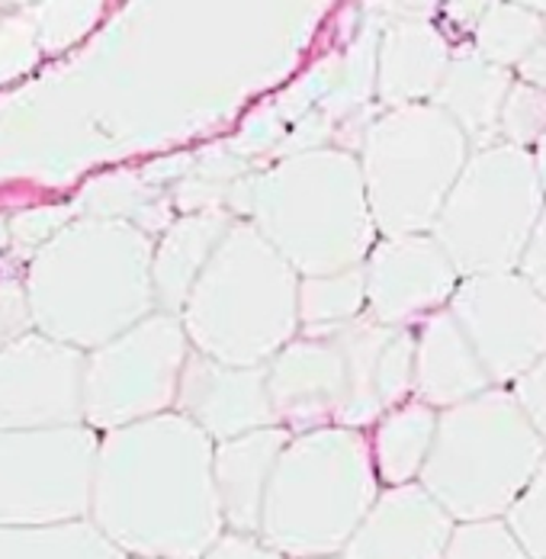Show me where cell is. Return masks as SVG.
Listing matches in <instances>:
<instances>
[{
	"label": "cell",
	"mask_w": 546,
	"mask_h": 559,
	"mask_svg": "<svg viewBox=\"0 0 546 559\" xmlns=\"http://www.w3.org/2000/svg\"><path fill=\"white\" fill-rule=\"evenodd\" d=\"M544 460V438L511 390L495 386L440 412L435 448L418 483L456 524L495 521L521 499Z\"/></svg>",
	"instance_id": "obj_7"
},
{
	"label": "cell",
	"mask_w": 546,
	"mask_h": 559,
	"mask_svg": "<svg viewBox=\"0 0 546 559\" xmlns=\"http://www.w3.org/2000/svg\"><path fill=\"white\" fill-rule=\"evenodd\" d=\"M238 223L228 210H203L190 216H177L174 225L162 235L155 245V261H152V283H155V302L158 312L180 316L197 280L216 258L218 245Z\"/></svg>",
	"instance_id": "obj_21"
},
{
	"label": "cell",
	"mask_w": 546,
	"mask_h": 559,
	"mask_svg": "<svg viewBox=\"0 0 546 559\" xmlns=\"http://www.w3.org/2000/svg\"><path fill=\"white\" fill-rule=\"evenodd\" d=\"M78 219L129 223L139 231L164 235L174 225V200L162 187H152L142 170H107L91 177L71 200Z\"/></svg>",
	"instance_id": "obj_22"
},
{
	"label": "cell",
	"mask_w": 546,
	"mask_h": 559,
	"mask_svg": "<svg viewBox=\"0 0 546 559\" xmlns=\"http://www.w3.org/2000/svg\"><path fill=\"white\" fill-rule=\"evenodd\" d=\"M450 312L501 390L546 357V296L524 271L463 277Z\"/></svg>",
	"instance_id": "obj_12"
},
{
	"label": "cell",
	"mask_w": 546,
	"mask_h": 559,
	"mask_svg": "<svg viewBox=\"0 0 546 559\" xmlns=\"http://www.w3.org/2000/svg\"><path fill=\"white\" fill-rule=\"evenodd\" d=\"M46 56L29 10L20 16H0V87L26 74Z\"/></svg>",
	"instance_id": "obj_31"
},
{
	"label": "cell",
	"mask_w": 546,
	"mask_h": 559,
	"mask_svg": "<svg viewBox=\"0 0 546 559\" xmlns=\"http://www.w3.org/2000/svg\"><path fill=\"white\" fill-rule=\"evenodd\" d=\"M129 559H142V557H129Z\"/></svg>",
	"instance_id": "obj_42"
},
{
	"label": "cell",
	"mask_w": 546,
	"mask_h": 559,
	"mask_svg": "<svg viewBox=\"0 0 546 559\" xmlns=\"http://www.w3.org/2000/svg\"><path fill=\"white\" fill-rule=\"evenodd\" d=\"M544 13L531 10L527 3H489L473 33V49L491 64L518 71L521 61L544 43Z\"/></svg>",
	"instance_id": "obj_25"
},
{
	"label": "cell",
	"mask_w": 546,
	"mask_h": 559,
	"mask_svg": "<svg viewBox=\"0 0 546 559\" xmlns=\"http://www.w3.org/2000/svg\"><path fill=\"white\" fill-rule=\"evenodd\" d=\"M203 559H286L271 550L261 537H245V534H228Z\"/></svg>",
	"instance_id": "obj_35"
},
{
	"label": "cell",
	"mask_w": 546,
	"mask_h": 559,
	"mask_svg": "<svg viewBox=\"0 0 546 559\" xmlns=\"http://www.w3.org/2000/svg\"><path fill=\"white\" fill-rule=\"evenodd\" d=\"M97 453L100 438L84 425L0 431V527L87 518Z\"/></svg>",
	"instance_id": "obj_11"
},
{
	"label": "cell",
	"mask_w": 546,
	"mask_h": 559,
	"mask_svg": "<svg viewBox=\"0 0 546 559\" xmlns=\"http://www.w3.org/2000/svg\"><path fill=\"white\" fill-rule=\"evenodd\" d=\"M518 81L534 84V87L546 91V36H544V43H541L531 56L521 61V68H518Z\"/></svg>",
	"instance_id": "obj_38"
},
{
	"label": "cell",
	"mask_w": 546,
	"mask_h": 559,
	"mask_svg": "<svg viewBox=\"0 0 546 559\" xmlns=\"http://www.w3.org/2000/svg\"><path fill=\"white\" fill-rule=\"evenodd\" d=\"M443 559H527L524 547L505 524V518L495 521H473L456 524Z\"/></svg>",
	"instance_id": "obj_29"
},
{
	"label": "cell",
	"mask_w": 546,
	"mask_h": 559,
	"mask_svg": "<svg viewBox=\"0 0 546 559\" xmlns=\"http://www.w3.org/2000/svg\"><path fill=\"white\" fill-rule=\"evenodd\" d=\"M0 559H129L107 534L81 518L43 527H0Z\"/></svg>",
	"instance_id": "obj_24"
},
{
	"label": "cell",
	"mask_w": 546,
	"mask_h": 559,
	"mask_svg": "<svg viewBox=\"0 0 546 559\" xmlns=\"http://www.w3.org/2000/svg\"><path fill=\"white\" fill-rule=\"evenodd\" d=\"M367 316L392 329H415L450 306L460 271L435 235L380 238L367 264Z\"/></svg>",
	"instance_id": "obj_14"
},
{
	"label": "cell",
	"mask_w": 546,
	"mask_h": 559,
	"mask_svg": "<svg viewBox=\"0 0 546 559\" xmlns=\"http://www.w3.org/2000/svg\"><path fill=\"white\" fill-rule=\"evenodd\" d=\"M382 33L377 52V97L385 110L431 104L450 68L453 49L435 26V7L389 3L380 7Z\"/></svg>",
	"instance_id": "obj_16"
},
{
	"label": "cell",
	"mask_w": 546,
	"mask_h": 559,
	"mask_svg": "<svg viewBox=\"0 0 546 559\" xmlns=\"http://www.w3.org/2000/svg\"><path fill=\"white\" fill-rule=\"evenodd\" d=\"M367 316V271L351 267L299 283V325L302 332L341 329Z\"/></svg>",
	"instance_id": "obj_26"
},
{
	"label": "cell",
	"mask_w": 546,
	"mask_h": 559,
	"mask_svg": "<svg viewBox=\"0 0 546 559\" xmlns=\"http://www.w3.org/2000/svg\"><path fill=\"white\" fill-rule=\"evenodd\" d=\"M495 390L486 364L460 329L456 316L440 309L415 329V390L412 399L437 412L456 408L483 392Z\"/></svg>",
	"instance_id": "obj_18"
},
{
	"label": "cell",
	"mask_w": 546,
	"mask_h": 559,
	"mask_svg": "<svg viewBox=\"0 0 546 559\" xmlns=\"http://www.w3.org/2000/svg\"><path fill=\"white\" fill-rule=\"evenodd\" d=\"M514 81H518L514 71L491 64L489 58H483L473 49V43L456 46L431 104L463 129L473 152L491 148L501 142L498 122H501V110Z\"/></svg>",
	"instance_id": "obj_20"
},
{
	"label": "cell",
	"mask_w": 546,
	"mask_h": 559,
	"mask_svg": "<svg viewBox=\"0 0 546 559\" xmlns=\"http://www.w3.org/2000/svg\"><path fill=\"white\" fill-rule=\"evenodd\" d=\"M456 521L422 486L385 489L341 559H443Z\"/></svg>",
	"instance_id": "obj_17"
},
{
	"label": "cell",
	"mask_w": 546,
	"mask_h": 559,
	"mask_svg": "<svg viewBox=\"0 0 546 559\" xmlns=\"http://www.w3.org/2000/svg\"><path fill=\"white\" fill-rule=\"evenodd\" d=\"M325 559H341V557H325Z\"/></svg>",
	"instance_id": "obj_41"
},
{
	"label": "cell",
	"mask_w": 546,
	"mask_h": 559,
	"mask_svg": "<svg viewBox=\"0 0 546 559\" xmlns=\"http://www.w3.org/2000/svg\"><path fill=\"white\" fill-rule=\"evenodd\" d=\"M380 499L370 438L322 428L283 450L261 518V540L286 559L341 557Z\"/></svg>",
	"instance_id": "obj_6"
},
{
	"label": "cell",
	"mask_w": 546,
	"mask_h": 559,
	"mask_svg": "<svg viewBox=\"0 0 546 559\" xmlns=\"http://www.w3.org/2000/svg\"><path fill=\"white\" fill-rule=\"evenodd\" d=\"M486 7L489 3H447V7H440V16H443V26H453L460 36H466V33L473 36Z\"/></svg>",
	"instance_id": "obj_36"
},
{
	"label": "cell",
	"mask_w": 546,
	"mask_h": 559,
	"mask_svg": "<svg viewBox=\"0 0 546 559\" xmlns=\"http://www.w3.org/2000/svg\"><path fill=\"white\" fill-rule=\"evenodd\" d=\"M505 524L524 547L527 559H546V460L521 492V499L505 514Z\"/></svg>",
	"instance_id": "obj_30"
},
{
	"label": "cell",
	"mask_w": 546,
	"mask_h": 559,
	"mask_svg": "<svg viewBox=\"0 0 546 559\" xmlns=\"http://www.w3.org/2000/svg\"><path fill=\"white\" fill-rule=\"evenodd\" d=\"M534 168H537V177H541V187H544V193H546V135L534 145Z\"/></svg>",
	"instance_id": "obj_39"
},
{
	"label": "cell",
	"mask_w": 546,
	"mask_h": 559,
	"mask_svg": "<svg viewBox=\"0 0 546 559\" xmlns=\"http://www.w3.org/2000/svg\"><path fill=\"white\" fill-rule=\"evenodd\" d=\"M87 357L46 335L0 347V431L68 428L84 418Z\"/></svg>",
	"instance_id": "obj_13"
},
{
	"label": "cell",
	"mask_w": 546,
	"mask_h": 559,
	"mask_svg": "<svg viewBox=\"0 0 546 559\" xmlns=\"http://www.w3.org/2000/svg\"><path fill=\"white\" fill-rule=\"evenodd\" d=\"M511 395L546 444V357L511 386Z\"/></svg>",
	"instance_id": "obj_34"
},
{
	"label": "cell",
	"mask_w": 546,
	"mask_h": 559,
	"mask_svg": "<svg viewBox=\"0 0 546 559\" xmlns=\"http://www.w3.org/2000/svg\"><path fill=\"white\" fill-rule=\"evenodd\" d=\"M155 241L129 223L74 219L29 261L33 322L68 347H104L152 312Z\"/></svg>",
	"instance_id": "obj_3"
},
{
	"label": "cell",
	"mask_w": 546,
	"mask_h": 559,
	"mask_svg": "<svg viewBox=\"0 0 546 559\" xmlns=\"http://www.w3.org/2000/svg\"><path fill=\"white\" fill-rule=\"evenodd\" d=\"M289 441L293 435L276 425L216 444L213 479H216L218 508L228 534H245V537L261 534V518H264L273 473Z\"/></svg>",
	"instance_id": "obj_19"
},
{
	"label": "cell",
	"mask_w": 546,
	"mask_h": 559,
	"mask_svg": "<svg viewBox=\"0 0 546 559\" xmlns=\"http://www.w3.org/2000/svg\"><path fill=\"white\" fill-rule=\"evenodd\" d=\"M544 210L534 155L498 142L470 155L431 235L460 277L521 271Z\"/></svg>",
	"instance_id": "obj_9"
},
{
	"label": "cell",
	"mask_w": 546,
	"mask_h": 559,
	"mask_svg": "<svg viewBox=\"0 0 546 559\" xmlns=\"http://www.w3.org/2000/svg\"><path fill=\"white\" fill-rule=\"evenodd\" d=\"M7 245H10V223L0 216V251H3Z\"/></svg>",
	"instance_id": "obj_40"
},
{
	"label": "cell",
	"mask_w": 546,
	"mask_h": 559,
	"mask_svg": "<svg viewBox=\"0 0 546 559\" xmlns=\"http://www.w3.org/2000/svg\"><path fill=\"white\" fill-rule=\"evenodd\" d=\"M273 412L293 438L347 428L367 431L415 390V329L370 316L325 332L296 335L268 364Z\"/></svg>",
	"instance_id": "obj_2"
},
{
	"label": "cell",
	"mask_w": 546,
	"mask_h": 559,
	"mask_svg": "<svg viewBox=\"0 0 546 559\" xmlns=\"http://www.w3.org/2000/svg\"><path fill=\"white\" fill-rule=\"evenodd\" d=\"M29 16L43 52L55 56L81 43L97 26V20L104 16V3H39L29 10Z\"/></svg>",
	"instance_id": "obj_27"
},
{
	"label": "cell",
	"mask_w": 546,
	"mask_h": 559,
	"mask_svg": "<svg viewBox=\"0 0 546 559\" xmlns=\"http://www.w3.org/2000/svg\"><path fill=\"white\" fill-rule=\"evenodd\" d=\"M521 271L534 280V283L541 286V293L546 296V210L544 219H541V228H537V235H534V241H531V248H527V258H524Z\"/></svg>",
	"instance_id": "obj_37"
},
{
	"label": "cell",
	"mask_w": 546,
	"mask_h": 559,
	"mask_svg": "<svg viewBox=\"0 0 546 559\" xmlns=\"http://www.w3.org/2000/svg\"><path fill=\"white\" fill-rule=\"evenodd\" d=\"M437 421H440V412L418 399H408L405 405L392 408L382 418L370 438L380 483H385L389 489H399V486H412L422 479L425 463L435 448Z\"/></svg>",
	"instance_id": "obj_23"
},
{
	"label": "cell",
	"mask_w": 546,
	"mask_h": 559,
	"mask_svg": "<svg viewBox=\"0 0 546 559\" xmlns=\"http://www.w3.org/2000/svg\"><path fill=\"white\" fill-rule=\"evenodd\" d=\"M193 344L180 316L152 312L126 335L91 350L84 370V421L94 431H116L167 415Z\"/></svg>",
	"instance_id": "obj_10"
},
{
	"label": "cell",
	"mask_w": 546,
	"mask_h": 559,
	"mask_svg": "<svg viewBox=\"0 0 546 559\" xmlns=\"http://www.w3.org/2000/svg\"><path fill=\"white\" fill-rule=\"evenodd\" d=\"M74 223V210L71 203L64 206H36V210H23L10 219V248L16 258H36L61 228Z\"/></svg>",
	"instance_id": "obj_32"
},
{
	"label": "cell",
	"mask_w": 546,
	"mask_h": 559,
	"mask_svg": "<svg viewBox=\"0 0 546 559\" xmlns=\"http://www.w3.org/2000/svg\"><path fill=\"white\" fill-rule=\"evenodd\" d=\"M470 155L463 129L435 104L382 110L357 155L380 238L428 235Z\"/></svg>",
	"instance_id": "obj_8"
},
{
	"label": "cell",
	"mask_w": 546,
	"mask_h": 559,
	"mask_svg": "<svg viewBox=\"0 0 546 559\" xmlns=\"http://www.w3.org/2000/svg\"><path fill=\"white\" fill-rule=\"evenodd\" d=\"M299 283L271 241L238 219L180 312L183 332L193 350L213 360L268 367L302 329Z\"/></svg>",
	"instance_id": "obj_5"
},
{
	"label": "cell",
	"mask_w": 546,
	"mask_h": 559,
	"mask_svg": "<svg viewBox=\"0 0 546 559\" xmlns=\"http://www.w3.org/2000/svg\"><path fill=\"white\" fill-rule=\"evenodd\" d=\"M213 456L216 444L177 412L109 431L91 521L126 557L203 559L225 537Z\"/></svg>",
	"instance_id": "obj_1"
},
{
	"label": "cell",
	"mask_w": 546,
	"mask_h": 559,
	"mask_svg": "<svg viewBox=\"0 0 546 559\" xmlns=\"http://www.w3.org/2000/svg\"><path fill=\"white\" fill-rule=\"evenodd\" d=\"M546 135V91L514 81L505 110H501V122H498V139L505 145L534 152V145Z\"/></svg>",
	"instance_id": "obj_28"
},
{
	"label": "cell",
	"mask_w": 546,
	"mask_h": 559,
	"mask_svg": "<svg viewBox=\"0 0 546 559\" xmlns=\"http://www.w3.org/2000/svg\"><path fill=\"white\" fill-rule=\"evenodd\" d=\"M33 309L26 296V283L13 274H0V347L29 335L33 329Z\"/></svg>",
	"instance_id": "obj_33"
},
{
	"label": "cell",
	"mask_w": 546,
	"mask_h": 559,
	"mask_svg": "<svg viewBox=\"0 0 546 559\" xmlns=\"http://www.w3.org/2000/svg\"><path fill=\"white\" fill-rule=\"evenodd\" d=\"M177 415L193 421L213 444L280 425L273 412L268 367H232L200 350H193L183 367Z\"/></svg>",
	"instance_id": "obj_15"
},
{
	"label": "cell",
	"mask_w": 546,
	"mask_h": 559,
	"mask_svg": "<svg viewBox=\"0 0 546 559\" xmlns=\"http://www.w3.org/2000/svg\"><path fill=\"white\" fill-rule=\"evenodd\" d=\"M248 223L299 277L364 267L380 241L360 158L334 145L254 170Z\"/></svg>",
	"instance_id": "obj_4"
}]
</instances>
